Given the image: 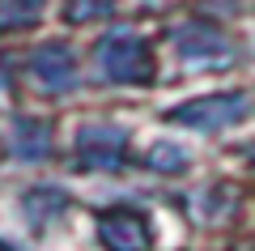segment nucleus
I'll return each instance as SVG.
<instances>
[{
    "label": "nucleus",
    "instance_id": "nucleus-5",
    "mask_svg": "<svg viewBox=\"0 0 255 251\" xmlns=\"http://www.w3.org/2000/svg\"><path fill=\"white\" fill-rule=\"evenodd\" d=\"M30 68H34V77L43 81L51 94H60V90H73L77 85V60H73V51L64 43H51V47H38L34 51V60H30Z\"/></svg>",
    "mask_w": 255,
    "mask_h": 251
},
{
    "label": "nucleus",
    "instance_id": "nucleus-10",
    "mask_svg": "<svg viewBox=\"0 0 255 251\" xmlns=\"http://www.w3.org/2000/svg\"><path fill=\"white\" fill-rule=\"evenodd\" d=\"M247 158H251V162H255V145H247Z\"/></svg>",
    "mask_w": 255,
    "mask_h": 251
},
{
    "label": "nucleus",
    "instance_id": "nucleus-8",
    "mask_svg": "<svg viewBox=\"0 0 255 251\" xmlns=\"http://www.w3.org/2000/svg\"><path fill=\"white\" fill-rule=\"evenodd\" d=\"M43 9V0H0V30H17L30 26Z\"/></svg>",
    "mask_w": 255,
    "mask_h": 251
},
{
    "label": "nucleus",
    "instance_id": "nucleus-3",
    "mask_svg": "<svg viewBox=\"0 0 255 251\" xmlns=\"http://www.w3.org/2000/svg\"><path fill=\"white\" fill-rule=\"evenodd\" d=\"M124 145H128V132L111 124H94L77 132V153H81L85 166H102V171L124 166Z\"/></svg>",
    "mask_w": 255,
    "mask_h": 251
},
{
    "label": "nucleus",
    "instance_id": "nucleus-1",
    "mask_svg": "<svg viewBox=\"0 0 255 251\" xmlns=\"http://www.w3.org/2000/svg\"><path fill=\"white\" fill-rule=\"evenodd\" d=\"M98 68L107 81H119V85H136V81L153 77V60H149V47L140 34L132 30H111L98 47Z\"/></svg>",
    "mask_w": 255,
    "mask_h": 251
},
{
    "label": "nucleus",
    "instance_id": "nucleus-6",
    "mask_svg": "<svg viewBox=\"0 0 255 251\" xmlns=\"http://www.w3.org/2000/svg\"><path fill=\"white\" fill-rule=\"evenodd\" d=\"M13 149L26 162H43L51 153V128L38 124V119H17L13 124Z\"/></svg>",
    "mask_w": 255,
    "mask_h": 251
},
{
    "label": "nucleus",
    "instance_id": "nucleus-2",
    "mask_svg": "<svg viewBox=\"0 0 255 251\" xmlns=\"http://www.w3.org/2000/svg\"><path fill=\"white\" fill-rule=\"evenodd\" d=\"M247 94H213V98H196V102H183V107L170 111L174 124H187V128H200V132H213V128H226L234 119L247 115Z\"/></svg>",
    "mask_w": 255,
    "mask_h": 251
},
{
    "label": "nucleus",
    "instance_id": "nucleus-4",
    "mask_svg": "<svg viewBox=\"0 0 255 251\" xmlns=\"http://www.w3.org/2000/svg\"><path fill=\"white\" fill-rule=\"evenodd\" d=\"M98 239L107 251H145L149 247V226L132 209H111L98 217Z\"/></svg>",
    "mask_w": 255,
    "mask_h": 251
},
{
    "label": "nucleus",
    "instance_id": "nucleus-9",
    "mask_svg": "<svg viewBox=\"0 0 255 251\" xmlns=\"http://www.w3.org/2000/svg\"><path fill=\"white\" fill-rule=\"evenodd\" d=\"M149 166L162 171V175H179L183 166H187V153H183L179 145H153V149H149Z\"/></svg>",
    "mask_w": 255,
    "mask_h": 251
},
{
    "label": "nucleus",
    "instance_id": "nucleus-7",
    "mask_svg": "<svg viewBox=\"0 0 255 251\" xmlns=\"http://www.w3.org/2000/svg\"><path fill=\"white\" fill-rule=\"evenodd\" d=\"M64 209H68V196H64L60 188H34L26 196V217L34 226H47L51 217H60Z\"/></svg>",
    "mask_w": 255,
    "mask_h": 251
}]
</instances>
